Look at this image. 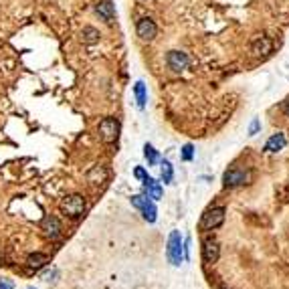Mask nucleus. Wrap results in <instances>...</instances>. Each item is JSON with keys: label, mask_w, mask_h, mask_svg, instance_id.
Masks as SVG:
<instances>
[{"label": "nucleus", "mask_w": 289, "mask_h": 289, "mask_svg": "<svg viewBox=\"0 0 289 289\" xmlns=\"http://www.w3.org/2000/svg\"><path fill=\"white\" fill-rule=\"evenodd\" d=\"M166 257L174 267H180L184 261V239L178 231H172L168 236V247H166Z\"/></svg>", "instance_id": "f257e3e1"}, {"label": "nucleus", "mask_w": 289, "mask_h": 289, "mask_svg": "<svg viewBox=\"0 0 289 289\" xmlns=\"http://www.w3.org/2000/svg\"><path fill=\"white\" fill-rule=\"evenodd\" d=\"M85 209H87V202L81 194H69L61 200V212L69 218H79L83 216Z\"/></svg>", "instance_id": "f03ea898"}, {"label": "nucleus", "mask_w": 289, "mask_h": 289, "mask_svg": "<svg viewBox=\"0 0 289 289\" xmlns=\"http://www.w3.org/2000/svg\"><path fill=\"white\" fill-rule=\"evenodd\" d=\"M131 207L138 209V210L142 212L144 220H148L150 225L156 223V218H158V209H156V205H154V200H152V198H148V196H144V194H135V196H131Z\"/></svg>", "instance_id": "7ed1b4c3"}, {"label": "nucleus", "mask_w": 289, "mask_h": 289, "mask_svg": "<svg viewBox=\"0 0 289 289\" xmlns=\"http://www.w3.org/2000/svg\"><path fill=\"white\" fill-rule=\"evenodd\" d=\"M227 210L223 209V207H212V209H209L205 214H202V218H200V231H214V229H218L220 225L225 223V214Z\"/></svg>", "instance_id": "20e7f679"}, {"label": "nucleus", "mask_w": 289, "mask_h": 289, "mask_svg": "<svg viewBox=\"0 0 289 289\" xmlns=\"http://www.w3.org/2000/svg\"><path fill=\"white\" fill-rule=\"evenodd\" d=\"M120 122L115 117H104L99 122V135L105 144H115L117 138H120Z\"/></svg>", "instance_id": "39448f33"}, {"label": "nucleus", "mask_w": 289, "mask_h": 289, "mask_svg": "<svg viewBox=\"0 0 289 289\" xmlns=\"http://www.w3.org/2000/svg\"><path fill=\"white\" fill-rule=\"evenodd\" d=\"M135 32H138V37L144 41V43H152L158 35V26L156 23L150 19V16H142V19L135 23Z\"/></svg>", "instance_id": "423d86ee"}, {"label": "nucleus", "mask_w": 289, "mask_h": 289, "mask_svg": "<svg viewBox=\"0 0 289 289\" xmlns=\"http://www.w3.org/2000/svg\"><path fill=\"white\" fill-rule=\"evenodd\" d=\"M166 65L172 69L174 73H182L188 69V65H190V59L186 53H182V51H168V55H166Z\"/></svg>", "instance_id": "0eeeda50"}, {"label": "nucleus", "mask_w": 289, "mask_h": 289, "mask_svg": "<svg viewBox=\"0 0 289 289\" xmlns=\"http://www.w3.org/2000/svg\"><path fill=\"white\" fill-rule=\"evenodd\" d=\"M247 180H249V174L245 172V170H239V168L227 170L225 176H223V184L227 186V188H236V186H243Z\"/></svg>", "instance_id": "6e6552de"}, {"label": "nucleus", "mask_w": 289, "mask_h": 289, "mask_svg": "<svg viewBox=\"0 0 289 289\" xmlns=\"http://www.w3.org/2000/svg\"><path fill=\"white\" fill-rule=\"evenodd\" d=\"M142 190H144V196H148V198H152V200H160L162 198V194H164V188H162V184L158 182V180H154L152 176H146L144 180H142Z\"/></svg>", "instance_id": "1a4fd4ad"}, {"label": "nucleus", "mask_w": 289, "mask_h": 289, "mask_svg": "<svg viewBox=\"0 0 289 289\" xmlns=\"http://www.w3.org/2000/svg\"><path fill=\"white\" fill-rule=\"evenodd\" d=\"M41 231L45 233V236H49V239H59L61 236V223H59V218L57 216H51V214H47L45 218H43V223H41Z\"/></svg>", "instance_id": "9d476101"}, {"label": "nucleus", "mask_w": 289, "mask_h": 289, "mask_svg": "<svg viewBox=\"0 0 289 289\" xmlns=\"http://www.w3.org/2000/svg\"><path fill=\"white\" fill-rule=\"evenodd\" d=\"M218 255H220V249H218V243L214 239H205V241H202V261H205L207 265L216 263Z\"/></svg>", "instance_id": "9b49d317"}, {"label": "nucleus", "mask_w": 289, "mask_h": 289, "mask_svg": "<svg viewBox=\"0 0 289 289\" xmlns=\"http://www.w3.org/2000/svg\"><path fill=\"white\" fill-rule=\"evenodd\" d=\"M95 12L99 14V19L104 21V23L113 25V21H115V8H113V4L109 2V0H101V2H97L95 4Z\"/></svg>", "instance_id": "f8f14e48"}, {"label": "nucleus", "mask_w": 289, "mask_h": 289, "mask_svg": "<svg viewBox=\"0 0 289 289\" xmlns=\"http://www.w3.org/2000/svg\"><path fill=\"white\" fill-rule=\"evenodd\" d=\"M271 51H273V41H271L269 37H259L251 45V53L255 57H267Z\"/></svg>", "instance_id": "ddd939ff"}, {"label": "nucleus", "mask_w": 289, "mask_h": 289, "mask_svg": "<svg viewBox=\"0 0 289 289\" xmlns=\"http://www.w3.org/2000/svg\"><path fill=\"white\" fill-rule=\"evenodd\" d=\"M285 146H287L285 133L277 131V133H273V135H271V138L265 142V152H269V154H275V152H281Z\"/></svg>", "instance_id": "4468645a"}, {"label": "nucleus", "mask_w": 289, "mask_h": 289, "mask_svg": "<svg viewBox=\"0 0 289 289\" xmlns=\"http://www.w3.org/2000/svg\"><path fill=\"white\" fill-rule=\"evenodd\" d=\"M107 180V170L105 166H93L89 172H87V182L93 186H101Z\"/></svg>", "instance_id": "2eb2a0df"}, {"label": "nucleus", "mask_w": 289, "mask_h": 289, "mask_svg": "<svg viewBox=\"0 0 289 289\" xmlns=\"http://www.w3.org/2000/svg\"><path fill=\"white\" fill-rule=\"evenodd\" d=\"M160 180L164 184H172L174 180V168L168 160H160Z\"/></svg>", "instance_id": "dca6fc26"}, {"label": "nucleus", "mask_w": 289, "mask_h": 289, "mask_svg": "<svg viewBox=\"0 0 289 289\" xmlns=\"http://www.w3.org/2000/svg\"><path fill=\"white\" fill-rule=\"evenodd\" d=\"M133 95H135V101H138V107L144 109L146 107V101H148V91H146L144 81H138V83L133 85Z\"/></svg>", "instance_id": "f3484780"}, {"label": "nucleus", "mask_w": 289, "mask_h": 289, "mask_svg": "<svg viewBox=\"0 0 289 289\" xmlns=\"http://www.w3.org/2000/svg\"><path fill=\"white\" fill-rule=\"evenodd\" d=\"M26 263H28V267H32V269H41V267H45V265L49 263V257H47L45 253H32V255H28Z\"/></svg>", "instance_id": "a211bd4d"}, {"label": "nucleus", "mask_w": 289, "mask_h": 289, "mask_svg": "<svg viewBox=\"0 0 289 289\" xmlns=\"http://www.w3.org/2000/svg\"><path fill=\"white\" fill-rule=\"evenodd\" d=\"M144 158L148 162V166H156L160 162V154H158V150L152 146V144H146L144 146Z\"/></svg>", "instance_id": "6ab92c4d"}, {"label": "nucleus", "mask_w": 289, "mask_h": 289, "mask_svg": "<svg viewBox=\"0 0 289 289\" xmlns=\"http://www.w3.org/2000/svg\"><path fill=\"white\" fill-rule=\"evenodd\" d=\"M83 41L85 43H97L99 41V30L93 26H85L83 28Z\"/></svg>", "instance_id": "aec40b11"}, {"label": "nucleus", "mask_w": 289, "mask_h": 289, "mask_svg": "<svg viewBox=\"0 0 289 289\" xmlns=\"http://www.w3.org/2000/svg\"><path fill=\"white\" fill-rule=\"evenodd\" d=\"M180 156H182L184 162H190V160L194 158V146H192V144H184V146H182V154H180Z\"/></svg>", "instance_id": "412c9836"}, {"label": "nucleus", "mask_w": 289, "mask_h": 289, "mask_svg": "<svg viewBox=\"0 0 289 289\" xmlns=\"http://www.w3.org/2000/svg\"><path fill=\"white\" fill-rule=\"evenodd\" d=\"M259 130H261V122L257 120V117H255V120L251 122V126H249V135H251V138H253V135H257Z\"/></svg>", "instance_id": "4be33fe9"}, {"label": "nucleus", "mask_w": 289, "mask_h": 289, "mask_svg": "<svg viewBox=\"0 0 289 289\" xmlns=\"http://www.w3.org/2000/svg\"><path fill=\"white\" fill-rule=\"evenodd\" d=\"M133 176H135V178H138V180H144V178L148 176V172H146V170H144L142 166H138V168H135V170H133Z\"/></svg>", "instance_id": "5701e85b"}, {"label": "nucleus", "mask_w": 289, "mask_h": 289, "mask_svg": "<svg viewBox=\"0 0 289 289\" xmlns=\"http://www.w3.org/2000/svg\"><path fill=\"white\" fill-rule=\"evenodd\" d=\"M0 289H14V283L8 279H0Z\"/></svg>", "instance_id": "b1692460"}, {"label": "nucleus", "mask_w": 289, "mask_h": 289, "mask_svg": "<svg viewBox=\"0 0 289 289\" xmlns=\"http://www.w3.org/2000/svg\"><path fill=\"white\" fill-rule=\"evenodd\" d=\"M283 109H285V115L289 117V101H287V104H285V107H283Z\"/></svg>", "instance_id": "393cba45"}, {"label": "nucleus", "mask_w": 289, "mask_h": 289, "mask_svg": "<svg viewBox=\"0 0 289 289\" xmlns=\"http://www.w3.org/2000/svg\"><path fill=\"white\" fill-rule=\"evenodd\" d=\"M28 289H32V287H28Z\"/></svg>", "instance_id": "a878e982"}]
</instances>
